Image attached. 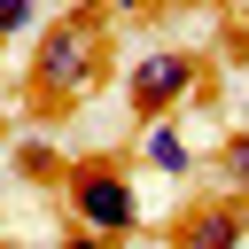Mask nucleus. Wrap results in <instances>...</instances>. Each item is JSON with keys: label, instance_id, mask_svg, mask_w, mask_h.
<instances>
[{"label": "nucleus", "instance_id": "obj_1", "mask_svg": "<svg viewBox=\"0 0 249 249\" xmlns=\"http://www.w3.org/2000/svg\"><path fill=\"white\" fill-rule=\"evenodd\" d=\"M93 70H101V16L93 8H78V16H62V23L39 31V47H31V93L47 109L78 101L93 86Z\"/></svg>", "mask_w": 249, "mask_h": 249}, {"label": "nucleus", "instance_id": "obj_2", "mask_svg": "<svg viewBox=\"0 0 249 249\" xmlns=\"http://www.w3.org/2000/svg\"><path fill=\"white\" fill-rule=\"evenodd\" d=\"M62 202H70L78 233H101V241H124V233H140V195H132L124 163H109V156H86V163H70V171H62Z\"/></svg>", "mask_w": 249, "mask_h": 249}, {"label": "nucleus", "instance_id": "obj_9", "mask_svg": "<svg viewBox=\"0 0 249 249\" xmlns=\"http://www.w3.org/2000/svg\"><path fill=\"white\" fill-rule=\"evenodd\" d=\"M109 8H117V16H140V8H156V0H109Z\"/></svg>", "mask_w": 249, "mask_h": 249}, {"label": "nucleus", "instance_id": "obj_3", "mask_svg": "<svg viewBox=\"0 0 249 249\" xmlns=\"http://www.w3.org/2000/svg\"><path fill=\"white\" fill-rule=\"evenodd\" d=\"M195 86H202V62H195L187 47H156V54H140V62L124 70V101H132V117H148V124H163Z\"/></svg>", "mask_w": 249, "mask_h": 249}, {"label": "nucleus", "instance_id": "obj_6", "mask_svg": "<svg viewBox=\"0 0 249 249\" xmlns=\"http://www.w3.org/2000/svg\"><path fill=\"white\" fill-rule=\"evenodd\" d=\"M218 179H226V195H233V202H249V124L218 148Z\"/></svg>", "mask_w": 249, "mask_h": 249}, {"label": "nucleus", "instance_id": "obj_4", "mask_svg": "<svg viewBox=\"0 0 249 249\" xmlns=\"http://www.w3.org/2000/svg\"><path fill=\"white\" fill-rule=\"evenodd\" d=\"M171 249H249V202L218 195V202H195L171 233Z\"/></svg>", "mask_w": 249, "mask_h": 249}, {"label": "nucleus", "instance_id": "obj_8", "mask_svg": "<svg viewBox=\"0 0 249 249\" xmlns=\"http://www.w3.org/2000/svg\"><path fill=\"white\" fill-rule=\"evenodd\" d=\"M54 249H117V241H101V233H62Z\"/></svg>", "mask_w": 249, "mask_h": 249}, {"label": "nucleus", "instance_id": "obj_5", "mask_svg": "<svg viewBox=\"0 0 249 249\" xmlns=\"http://www.w3.org/2000/svg\"><path fill=\"white\" fill-rule=\"evenodd\" d=\"M140 156H148V171H163V179H187V171H195V148H187L179 124H148Z\"/></svg>", "mask_w": 249, "mask_h": 249}, {"label": "nucleus", "instance_id": "obj_10", "mask_svg": "<svg viewBox=\"0 0 249 249\" xmlns=\"http://www.w3.org/2000/svg\"><path fill=\"white\" fill-rule=\"evenodd\" d=\"M0 249H8V241H0Z\"/></svg>", "mask_w": 249, "mask_h": 249}, {"label": "nucleus", "instance_id": "obj_7", "mask_svg": "<svg viewBox=\"0 0 249 249\" xmlns=\"http://www.w3.org/2000/svg\"><path fill=\"white\" fill-rule=\"evenodd\" d=\"M39 8H47V0H0V47H8V39H23V31L39 23Z\"/></svg>", "mask_w": 249, "mask_h": 249}]
</instances>
